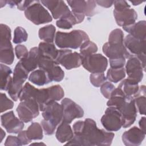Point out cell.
I'll return each instance as SVG.
<instances>
[{"label":"cell","instance_id":"obj_1","mask_svg":"<svg viewBox=\"0 0 146 146\" xmlns=\"http://www.w3.org/2000/svg\"><path fill=\"white\" fill-rule=\"evenodd\" d=\"M74 136L66 145L84 146L110 145L114 137V133L99 129L96 122L90 119L84 121H77L73 125Z\"/></svg>","mask_w":146,"mask_h":146},{"label":"cell","instance_id":"obj_2","mask_svg":"<svg viewBox=\"0 0 146 146\" xmlns=\"http://www.w3.org/2000/svg\"><path fill=\"white\" fill-rule=\"evenodd\" d=\"M89 40L87 33L80 30H74L70 33L58 31L55 37V44L60 48L77 49Z\"/></svg>","mask_w":146,"mask_h":146},{"label":"cell","instance_id":"obj_3","mask_svg":"<svg viewBox=\"0 0 146 146\" xmlns=\"http://www.w3.org/2000/svg\"><path fill=\"white\" fill-rule=\"evenodd\" d=\"M11 29L4 24L0 26V62L1 63L11 64L14 60V49L11 43Z\"/></svg>","mask_w":146,"mask_h":146},{"label":"cell","instance_id":"obj_4","mask_svg":"<svg viewBox=\"0 0 146 146\" xmlns=\"http://www.w3.org/2000/svg\"><path fill=\"white\" fill-rule=\"evenodd\" d=\"M25 15L27 19L36 25L49 23L52 20L48 11L39 1H33L25 10Z\"/></svg>","mask_w":146,"mask_h":146},{"label":"cell","instance_id":"obj_5","mask_svg":"<svg viewBox=\"0 0 146 146\" xmlns=\"http://www.w3.org/2000/svg\"><path fill=\"white\" fill-rule=\"evenodd\" d=\"M39 106L34 98L22 101L17 108L19 118L24 123L31 121L39 114Z\"/></svg>","mask_w":146,"mask_h":146},{"label":"cell","instance_id":"obj_6","mask_svg":"<svg viewBox=\"0 0 146 146\" xmlns=\"http://www.w3.org/2000/svg\"><path fill=\"white\" fill-rule=\"evenodd\" d=\"M82 64L91 73L104 72L108 66L107 58L100 54H92L82 56Z\"/></svg>","mask_w":146,"mask_h":146},{"label":"cell","instance_id":"obj_7","mask_svg":"<svg viewBox=\"0 0 146 146\" xmlns=\"http://www.w3.org/2000/svg\"><path fill=\"white\" fill-rule=\"evenodd\" d=\"M38 67L48 74L51 82H60L64 76V71L56 63L55 60L43 56L42 54L39 60Z\"/></svg>","mask_w":146,"mask_h":146},{"label":"cell","instance_id":"obj_8","mask_svg":"<svg viewBox=\"0 0 146 146\" xmlns=\"http://www.w3.org/2000/svg\"><path fill=\"white\" fill-rule=\"evenodd\" d=\"M101 123L108 131H119L122 127V117L120 112L115 107H108L101 118Z\"/></svg>","mask_w":146,"mask_h":146},{"label":"cell","instance_id":"obj_9","mask_svg":"<svg viewBox=\"0 0 146 146\" xmlns=\"http://www.w3.org/2000/svg\"><path fill=\"white\" fill-rule=\"evenodd\" d=\"M55 61L66 69L71 70L79 67L82 65V56L77 52H72L69 49H62L58 50Z\"/></svg>","mask_w":146,"mask_h":146},{"label":"cell","instance_id":"obj_10","mask_svg":"<svg viewBox=\"0 0 146 146\" xmlns=\"http://www.w3.org/2000/svg\"><path fill=\"white\" fill-rule=\"evenodd\" d=\"M63 109V119L62 122L70 124L75 119L84 116L83 108L71 99L66 98L61 102Z\"/></svg>","mask_w":146,"mask_h":146},{"label":"cell","instance_id":"obj_11","mask_svg":"<svg viewBox=\"0 0 146 146\" xmlns=\"http://www.w3.org/2000/svg\"><path fill=\"white\" fill-rule=\"evenodd\" d=\"M122 117V127L127 128L130 127L137 116V108L133 97L127 96L125 102L118 108Z\"/></svg>","mask_w":146,"mask_h":146},{"label":"cell","instance_id":"obj_12","mask_svg":"<svg viewBox=\"0 0 146 146\" xmlns=\"http://www.w3.org/2000/svg\"><path fill=\"white\" fill-rule=\"evenodd\" d=\"M124 45L133 56L143 62L145 61V40H140L128 34L124 39Z\"/></svg>","mask_w":146,"mask_h":146},{"label":"cell","instance_id":"obj_13","mask_svg":"<svg viewBox=\"0 0 146 146\" xmlns=\"http://www.w3.org/2000/svg\"><path fill=\"white\" fill-rule=\"evenodd\" d=\"M125 70L128 75V79L139 83L143 79V71H145V66L137 57L133 56L128 60Z\"/></svg>","mask_w":146,"mask_h":146},{"label":"cell","instance_id":"obj_14","mask_svg":"<svg viewBox=\"0 0 146 146\" xmlns=\"http://www.w3.org/2000/svg\"><path fill=\"white\" fill-rule=\"evenodd\" d=\"M102 50L103 53L109 58L110 60L120 58L129 59L133 56L125 48L124 43L107 42L104 44Z\"/></svg>","mask_w":146,"mask_h":146},{"label":"cell","instance_id":"obj_15","mask_svg":"<svg viewBox=\"0 0 146 146\" xmlns=\"http://www.w3.org/2000/svg\"><path fill=\"white\" fill-rule=\"evenodd\" d=\"M42 116L44 120L57 127L63 119V109L61 104L56 101L49 103L42 111Z\"/></svg>","mask_w":146,"mask_h":146},{"label":"cell","instance_id":"obj_16","mask_svg":"<svg viewBox=\"0 0 146 146\" xmlns=\"http://www.w3.org/2000/svg\"><path fill=\"white\" fill-rule=\"evenodd\" d=\"M2 125L10 133H18L24 127V122L17 118L13 111H9L1 116Z\"/></svg>","mask_w":146,"mask_h":146},{"label":"cell","instance_id":"obj_17","mask_svg":"<svg viewBox=\"0 0 146 146\" xmlns=\"http://www.w3.org/2000/svg\"><path fill=\"white\" fill-rule=\"evenodd\" d=\"M40 2L50 11L52 17L55 19L65 17L71 13L68 7L63 1L42 0Z\"/></svg>","mask_w":146,"mask_h":146},{"label":"cell","instance_id":"obj_18","mask_svg":"<svg viewBox=\"0 0 146 146\" xmlns=\"http://www.w3.org/2000/svg\"><path fill=\"white\" fill-rule=\"evenodd\" d=\"M113 16L117 25L125 27L135 23L137 14L136 11L131 7L121 10H113Z\"/></svg>","mask_w":146,"mask_h":146},{"label":"cell","instance_id":"obj_19","mask_svg":"<svg viewBox=\"0 0 146 146\" xmlns=\"http://www.w3.org/2000/svg\"><path fill=\"white\" fill-rule=\"evenodd\" d=\"M72 11L83 14L85 16L92 17L95 14L96 7L95 1H67Z\"/></svg>","mask_w":146,"mask_h":146},{"label":"cell","instance_id":"obj_20","mask_svg":"<svg viewBox=\"0 0 146 146\" xmlns=\"http://www.w3.org/2000/svg\"><path fill=\"white\" fill-rule=\"evenodd\" d=\"M145 136V132L135 126L123 133L122 141L127 146H138L141 144Z\"/></svg>","mask_w":146,"mask_h":146},{"label":"cell","instance_id":"obj_21","mask_svg":"<svg viewBox=\"0 0 146 146\" xmlns=\"http://www.w3.org/2000/svg\"><path fill=\"white\" fill-rule=\"evenodd\" d=\"M84 17L85 15L83 14L71 11L69 15L58 20L56 22V25L60 29L66 30L70 29L74 25L82 22Z\"/></svg>","mask_w":146,"mask_h":146},{"label":"cell","instance_id":"obj_22","mask_svg":"<svg viewBox=\"0 0 146 146\" xmlns=\"http://www.w3.org/2000/svg\"><path fill=\"white\" fill-rule=\"evenodd\" d=\"M41 53L38 47H34L29 51V55L26 58L19 60L25 69L29 72L34 71L38 67V62Z\"/></svg>","mask_w":146,"mask_h":146},{"label":"cell","instance_id":"obj_23","mask_svg":"<svg viewBox=\"0 0 146 146\" xmlns=\"http://www.w3.org/2000/svg\"><path fill=\"white\" fill-rule=\"evenodd\" d=\"M123 29L132 36L140 39L145 40L146 38V21H140L135 23L123 27Z\"/></svg>","mask_w":146,"mask_h":146},{"label":"cell","instance_id":"obj_24","mask_svg":"<svg viewBox=\"0 0 146 146\" xmlns=\"http://www.w3.org/2000/svg\"><path fill=\"white\" fill-rule=\"evenodd\" d=\"M74 133L69 124L61 122L57 128L55 136L61 143L70 141L74 137Z\"/></svg>","mask_w":146,"mask_h":146},{"label":"cell","instance_id":"obj_25","mask_svg":"<svg viewBox=\"0 0 146 146\" xmlns=\"http://www.w3.org/2000/svg\"><path fill=\"white\" fill-rule=\"evenodd\" d=\"M29 73V72L19 61L14 70L13 76L11 80L12 83L17 86H22L23 84L28 78Z\"/></svg>","mask_w":146,"mask_h":146},{"label":"cell","instance_id":"obj_26","mask_svg":"<svg viewBox=\"0 0 146 146\" xmlns=\"http://www.w3.org/2000/svg\"><path fill=\"white\" fill-rule=\"evenodd\" d=\"M29 80L39 86H44L51 82L48 74L42 69L33 71L29 77Z\"/></svg>","mask_w":146,"mask_h":146},{"label":"cell","instance_id":"obj_27","mask_svg":"<svg viewBox=\"0 0 146 146\" xmlns=\"http://www.w3.org/2000/svg\"><path fill=\"white\" fill-rule=\"evenodd\" d=\"M124 95L127 96L133 97L137 93L139 90L138 83H135L129 79H125L121 81L118 86Z\"/></svg>","mask_w":146,"mask_h":146},{"label":"cell","instance_id":"obj_28","mask_svg":"<svg viewBox=\"0 0 146 146\" xmlns=\"http://www.w3.org/2000/svg\"><path fill=\"white\" fill-rule=\"evenodd\" d=\"M0 87L1 90L7 91L9 86L12 80L11 74L12 73L11 69L2 63L0 65Z\"/></svg>","mask_w":146,"mask_h":146},{"label":"cell","instance_id":"obj_29","mask_svg":"<svg viewBox=\"0 0 146 146\" xmlns=\"http://www.w3.org/2000/svg\"><path fill=\"white\" fill-rule=\"evenodd\" d=\"M145 86L142 85L139 87V91L133 96L135 105L137 106V110L141 115H145Z\"/></svg>","mask_w":146,"mask_h":146},{"label":"cell","instance_id":"obj_30","mask_svg":"<svg viewBox=\"0 0 146 146\" xmlns=\"http://www.w3.org/2000/svg\"><path fill=\"white\" fill-rule=\"evenodd\" d=\"M56 29L52 25H48L39 30L38 35L41 40L45 42L53 43L55 38Z\"/></svg>","mask_w":146,"mask_h":146},{"label":"cell","instance_id":"obj_31","mask_svg":"<svg viewBox=\"0 0 146 146\" xmlns=\"http://www.w3.org/2000/svg\"><path fill=\"white\" fill-rule=\"evenodd\" d=\"M38 48L42 55L55 60L58 53V50L56 48L53 43L40 42L39 44Z\"/></svg>","mask_w":146,"mask_h":146},{"label":"cell","instance_id":"obj_32","mask_svg":"<svg viewBox=\"0 0 146 146\" xmlns=\"http://www.w3.org/2000/svg\"><path fill=\"white\" fill-rule=\"evenodd\" d=\"M26 131L27 136L30 140H41L43 139L42 127L39 123H32Z\"/></svg>","mask_w":146,"mask_h":146},{"label":"cell","instance_id":"obj_33","mask_svg":"<svg viewBox=\"0 0 146 146\" xmlns=\"http://www.w3.org/2000/svg\"><path fill=\"white\" fill-rule=\"evenodd\" d=\"M125 76V70L124 67L113 68H110L107 73V79L111 82L117 83L123 80Z\"/></svg>","mask_w":146,"mask_h":146},{"label":"cell","instance_id":"obj_34","mask_svg":"<svg viewBox=\"0 0 146 146\" xmlns=\"http://www.w3.org/2000/svg\"><path fill=\"white\" fill-rule=\"evenodd\" d=\"M37 90L38 88L34 87L29 82L26 83L23 87L19 99L21 102H22L30 98H34Z\"/></svg>","mask_w":146,"mask_h":146},{"label":"cell","instance_id":"obj_35","mask_svg":"<svg viewBox=\"0 0 146 146\" xmlns=\"http://www.w3.org/2000/svg\"><path fill=\"white\" fill-rule=\"evenodd\" d=\"M97 45L92 41L87 40L80 47V54L81 56L95 54L98 51Z\"/></svg>","mask_w":146,"mask_h":146},{"label":"cell","instance_id":"obj_36","mask_svg":"<svg viewBox=\"0 0 146 146\" xmlns=\"http://www.w3.org/2000/svg\"><path fill=\"white\" fill-rule=\"evenodd\" d=\"M28 38L26 31L22 27H17L14 30L13 42L15 44H19L26 42Z\"/></svg>","mask_w":146,"mask_h":146},{"label":"cell","instance_id":"obj_37","mask_svg":"<svg viewBox=\"0 0 146 146\" xmlns=\"http://www.w3.org/2000/svg\"><path fill=\"white\" fill-rule=\"evenodd\" d=\"M91 83L96 87H100L107 80V78L103 72L91 73L90 76Z\"/></svg>","mask_w":146,"mask_h":146},{"label":"cell","instance_id":"obj_38","mask_svg":"<svg viewBox=\"0 0 146 146\" xmlns=\"http://www.w3.org/2000/svg\"><path fill=\"white\" fill-rule=\"evenodd\" d=\"M14 103L9 99L4 93L1 94V112L2 113L7 110L13 108Z\"/></svg>","mask_w":146,"mask_h":146},{"label":"cell","instance_id":"obj_39","mask_svg":"<svg viewBox=\"0 0 146 146\" xmlns=\"http://www.w3.org/2000/svg\"><path fill=\"white\" fill-rule=\"evenodd\" d=\"M115 88L113 84L110 82H106L100 86V92L104 98L109 99Z\"/></svg>","mask_w":146,"mask_h":146},{"label":"cell","instance_id":"obj_40","mask_svg":"<svg viewBox=\"0 0 146 146\" xmlns=\"http://www.w3.org/2000/svg\"><path fill=\"white\" fill-rule=\"evenodd\" d=\"M15 53L17 58L18 59H22L28 56L29 52L27 51L25 46L18 44L15 47Z\"/></svg>","mask_w":146,"mask_h":146},{"label":"cell","instance_id":"obj_41","mask_svg":"<svg viewBox=\"0 0 146 146\" xmlns=\"http://www.w3.org/2000/svg\"><path fill=\"white\" fill-rule=\"evenodd\" d=\"M41 125L42 126L44 132L46 135H52L54 134L56 128V126L54 125L44 119L41 121Z\"/></svg>","mask_w":146,"mask_h":146},{"label":"cell","instance_id":"obj_42","mask_svg":"<svg viewBox=\"0 0 146 146\" xmlns=\"http://www.w3.org/2000/svg\"><path fill=\"white\" fill-rule=\"evenodd\" d=\"M5 146H20L22 145V144L18 137V136H9L6 139L5 143Z\"/></svg>","mask_w":146,"mask_h":146},{"label":"cell","instance_id":"obj_43","mask_svg":"<svg viewBox=\"0 0 146 146\" xmlns=\"http://www.w3.org/2000/svg\"><path fill=\"white\" fill-rule=\"evenodd\" d=\"M125 64V59L120 58L110 60V64L111 68H122L124 67V66Z\"/></svg>","mask_w":146,"mask_h":146},{"label":"cell","instance_id":"obj_44","mask_svg":"<svg viewBox=\"0 0 146 146\" xmlns=\"http://www.w3.org/2000/svg\"><path fill=\"white\" fill-rule=\"evenodd\" d=\"M18 137L19 138L22 145H27L29 144L31 140H30L27 136L26 131H21L18 133Z\"/></svg>","mask_w":146,"mask_h":146},{"label":"cell","instance_id":"obj_45","mask_svg":"<svg viewBox=\"0 0 146 146\" xmlns=\"http://www.w3.org/2000/svg\"><path fill=\"white\" fill-rule=\"evenodd\" d=\"M113 4L115 10H121L130 7V6L125 1H113Z\"/></svg>","mask_w":146,"mask_h":146},{"label":"cell","instance_id":"obj_46","mask_svg":"<svg viewBox=\"0 0 146 146\" xmlns=\"http://www.w3.org/2000/svg\"><path fill=\"white\" fill-rule=\"evenodd\" d=\"M33 2V1H19V2L17 4V8L21 10H25L26 8Z\"/></svg>","mask_w":146,"mask_h":146},{"label":"cell","instance_id":"obj_47","mask_svg":"<svg viewBox=\"0 0 146 146\" xmlns=\"http://www.w3.org/2000/svg\"><path fill=\"white\" fill-rule=\"evenodd\" d=\"M96 3L103 7L108 8L113 4V1H95Z\"/></svg>","mask_w":146,"mask_h":146},{"label":"cell","instance_id":"obj_48","mask_svg":"<svg viewBox=\"0 0 146 146\" xmlns=\"http://www.w3.org/2000/svg\"><path fill=\"white\" fill-rule=\"evenodd\" d=\"M139 124L140 129L144 132H146L145 131V117H143L141 118V119L139 121Z\"/></svg>","mask_w":146,"mask_h":146},{"label":"cell","instance_id":"obj_49","mask_svg":"<svg viewBox=\"0 0 146 146\" xmlns=\"http://www.w3.org/2000/svg\"><path fill=\"white\" fill-rule=\"evenodd\" d=\"M1 141H0V143H1V142H2V141L3 139V137H4L5 136V135H6L5 132L3 131V130L2 128H1Z\"/></svg>","mask_w":146,"mask_h":146},{"label":"cell","instance_id":"obj_50","mask_svg":"<svg viewBox=\"0 0 146 146\" xmlns=\"http://www.w3.org/2000/svg\"><path fill=\"white\" fill-rule=\"evenodd\" d=\"M130 2L134 5V6H136V5H139V4H140V3H141L143 2L142 1H130Z\"/></svg>","mask_w":146,"mask_h":146},{"label":"cell","instance_id":"obj_51","mask_svg":"<svg viewBox=\"0 0 146 146\" xmlns=\"http://www.w3.org/2000/svg\"><path fill=\"white\" fill-rule=\"evenodd\" d=\"M36 145H45L44 143H35L31 144H30V145H36Z\"/></svg>","mask_w":146,"mask_h":146}]
</instances>
